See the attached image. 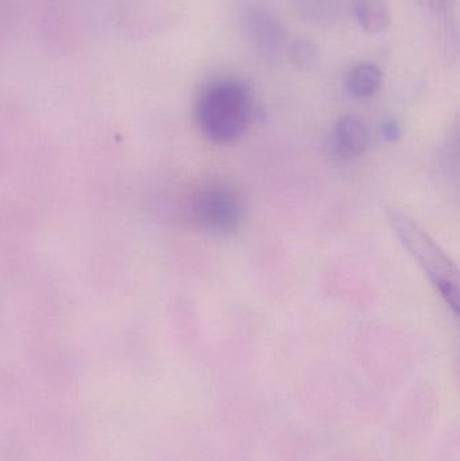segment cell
<instances>
[{
    "mask_svg": "<svg viewBox=\"0 0 460 461\" xmlns=\"http://www.w3.org/2000/svg\"><path fill=\"white\" fill-rule=\"evenodd\" d=\"M194 115L200 131L210 142H238L253 122V92L237 78L212 81L200 91Z\"/></svg>",
    "mask_w": 460,
    "mask_h": 461,
    "instance_id": "1",
    "label": "cell"
},
{
    "mask_svg": "<svg viewBox=\"0 0 460 461\" xmlns=\"http://www.w3.org/2000/svg\"><path fill=\"white\" fill-rule=\"evenodd\" d=\"M388 216L402 246L410 251L446 303L458 314L459 276L455 263L410 216L399 210L389 211Z\"/></svg>",
    "mask_w": 460,
    "mask_h": 461,
    "instance_id": "2",
    "label": "cell"
},
{
    "mask_svg": "<svg viewBox=\"0 0 460 461\" xmlns=\"http://www.w3.org/2000/svg\"><path fill=\"white\" fill-rule=\"evenodd\" d=\"M242 194L226 183H212L194 192L189 213L200 230L216 236L237 232L245 221Z\"/></svg>",
    "mask_w": 460,
    "mask_h": 461,
    "instance_id": "3",
    "label": "cell"
},
{
    "mask_svg": "<svg viewBox=\"0 0 460 461\" xmlns=\"http://www.w3.org/2000/svg\"><path fill=\"white\" fill-rule=\"evenodd\" d=\"M242 29L246 40L257 53L265 57L280 53L284 29L272 11L257 5L246 8L242 15Z\"/></svg>",
    "mask_w": 460,
    "mask_h": 461,
    "instance_id": "4",
    "label": "cell"
},
{
    "mask_svg": "<svg viewBox=\"0 0 460 461\" xmlns=\"http://www.w3.org/2000/svg\"><path fill=\"white\" fill-rule=\"evenodd\" d=\"M370 132L366 122L356 115L342 116L332 132L335 153L343 159L361 157L369 146Z\"/></svg>",
    "mask_w": 460,
    "mask_h": 461,
    "instance_id": "5",
    "label": "cell"
},
{
    "mask_svg": "<svg viewBox=\"0 0 460 461\" xmlns=\"http://www.w3.org/2000/svg\"><path fill=\"white\" fill-rule=\"evenodd\" d=\"M383 81V70L377 65L373 62H362L356 65L348 73V92L358 99H369L380 91Z\"/></svg>",
    "mask_w": 460,
    "mask_h": 461,
    "instance_id": "6",
    "label": "cell"
},
{
    "mask_svg": "<svg viewBox=\"0 0 460 461\" xmlns=\"http://www.w3.org/2000/svg\"><path fill=\"white\" fill-rule=\"evenodd\" d=\"M354 15L359 26L370 32H383L392 23L385 0H354Z\"/></svg>",
    "mask_w": 460,
    "mask_h": 461,
    "instance_id": "7",
    "label": "cell"
},
{
    "mask_svg": "<svg viewBox=\"0 0 460 461\" xmlns=\"http://www.w3.org/2000/svg\"><path fill=\"white\" fill-rule=\"evenodd\" d=\"M291 61L302 70H312L320 62V50L313 41L299 38L291 45Z\"/></svg>",
    "mask_w": 460,
    "mask_h": 461,
    "instance_id": "8",
    "label": "cell"
},
{
    "mask_svg": "<svg viewBox=\"0 0 460 461\" xmlns=\"http://www.w3.org/2000/svg\"><path fill=\"white\" fill-rule=\"evenodd\" d=\"M302 7L310 15H316L318 18L323 15V11L329 10L326 0H311L302 5Z\"/></svg>",
    "mask_w": 460,
    "mask_h": 461,
    "instance_id": "9",
    "label": "cell"
},
{
    "mask_svg": "<svg viewBox=\"0 0 460 461\" xmlns=\"http://www.w3.org/2000/svg\"><path fill=\"white\" fill-rule=\"evenodd\" d=\"M383 138L388 140H399L400 135H401V127L397 122H386L383 126Z\"/></svg>",
    "mask_w": 460,
    "mask_h": 461,
    "instance_id": "10",
    "label": "cell"
},
{
    "mask_svg": "<svg viewBox=\"0 0 460 461\" xmlns=\"http://www.w3.org/2000/svg\"><path fill=\"white\" fill-rule=\"evenodd\" d=\"M448 0H427V3H428L429 7L432 8V10L435 11H440L443 10V8L446 7V5H447Z\"/></svg>",
    "mask_w": 460,
    "mask_h": 461,
    "instance_id": "11",
    "label": "cell"
}]
</instances>
